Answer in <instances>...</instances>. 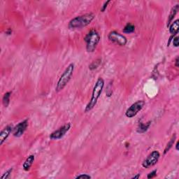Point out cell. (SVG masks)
<instances>
[{
  "instance_id": "obj_1",
  "label": "cell",
  "mask_w": 179,
  "mask_h": 179,
  "mask_svg": "<svg viewBox=\"0 0 179 179\" xmlns=\"http://www.w3.org/2000/svg\"><path fill=\"white\" fill-rule=\"evenodd\" d=\"M94 18H95V16L92 13H88L83 14V15L76 16L69 21L68 27L72 30L85 27L90 24L94 19Z\"/></svg>"
},
{
  "instance_id": "obj_2",
  "label": "cell",
  "mask_w": 179,
  "mask_h": 179,
  "mask_svg": "<svg viewBox=\"0 0 179 179\" xmlns=\"http://www.w3.org/2000/svg\"><path fill=\"white\" fill-rule=\"evenodd\" d=\"M104 87V79L102 78H99L96 82L95 85H94V88H93L92 97H91L89 103L87 104L85 109V113H87L91 110H92L93 108L95 107L98 99L99 98L100 95H101Z\"/></svg>"
},
{
  "instance_id": "obj_3",
  "label": "cell",
  "mask_w": 179,
  "mask_h": 179,
  "mask_svg": "<svg viewBox=\"0 0 179 179\" xmlns=\"http://www.w3.org/2000/svg\"><path fill=\"white\" fill-rule=\"evenodd\" d=\"M75 66L74 63L69 64L68 67L66 68L65 72L61 75L59 80H58L57 85H56L55 91L56 92H60V91L63 90L65 88L69 81H70L71 78L72 77L73 73L74 72Z\"/></svg>"
},
{
  "instance_id": "obj_4",
  "label": "cell",
  "mask_w": 179,
  "mask_h": 179,
  "mask_svg": "<svg viewBox=\"0 0 179 179\" xmlns=\"http://www.w3.org/2000/svg\"><path fill=\"white\" fill-rule=\"evenodd\" d=\"M84 41L86 43V50L88 53H93L100 41V35L97 31L92 30L87 33L84 38Z\"/></svg>"
},
{
  "instance_id": "obj_5",
  "label": "cell",
  "mask_w": 179,
  "mask_h": 179,
  "mask_svg": "<svg viewBox=\"0 0 179 179\" xmlns=\"http://www.w3.org/2000/svg\"><path fill=\"white\" fill-rule=\"evenodd\" d=\"M144 105H145V102L143 100H139V101L136 102L127 109L125 112V116L129 118L136 116L138 113L142 110Z\"/></svg>"
},
{
  "instance_id": "obj_6",
  "label": "cell",
  "mask_w": 179,
  "mask_h": 179,
  "mask_svg": "<svg viewBox=\"0 0 179 179\" xmlns=\"http://www.w3.org/2000/svg\"><path fill=\"white\" fill-rule=\"evenodd\" d=\"M160 154L158 151H154L152 153H151L148 155L146 158L144 160V161L142 163V167L146 169H148L153 167L157 164L160 159Z\"/></svg>"
},
{
  "instance_id": "obj_7",
  "label": "cell",
  "mask_w": 179,
  "mask_h": 179,
  "mask_svg": "<svg viewBox=\"0 0 179 179\" xmlns=\"http://www.w3.org/2000/svg\"><path fill=\"white\" fill-rule=\"evenodd\" d=\"M109 39L111 42L120 45V46H125L127 43V39L125 36L120 34L116 31H112L109 34Z\"/></svg>"
},
{
  "instance_id": "obj_8",
  "label": "cell",
  "mask_w": 179,
  "mask_h": 179,
  "mask_svg": "<svg viewBox=\"0 0 179 179\" xmlns=\"http://www.w3.org/2000/svg\"><path fill=\"white\" fill-rule=\"evenodd\" d=\"M71 128V124L68 122V123H66L65 125L62 126L61 127H60L59 129H56L55 131H54L53 132H52L50 135V139L52 140H58L60 139L63 137L65 135L67 134V132Z\"/></svg>"
},
{
  "instance_id": "obj_9",
  "label": "cell",
  "mask_w": 179,
  "mask_h": 179,
  "mask_svg": "<svg viewBox=\"0 0 179 179\" xmlns=\"http://www.w3.org/2000/svg\"><path fill=\"white\" fill-rule=\"evenodd\" d=\"M27 127H28V120H25L19 122L15 127H13V134L16 137H21L22 135L24 134L25 131H26Z\"/></svg>"
},
{
  "instance_id": "obj_10",
  "label": "cell",
  "mask_w": 179,
  "mask_h": 179,
  "mask_svg": "<svg viewBox=\"0 0 179 179\" xmlns=\"http://www.w3.org/2000/svg\"><path fill=\"white\" fill-rule=\"evenodd\" d=\"M169 32L171 34L170 39H169V42L167 43V46H169L170 44L171 40L173 39V38L178 34V29H179V21L178 20H176L175 21L172 22L169 25Z\"/></svg>"
},
{
  "instance_id": "obj_11",
  "label": "cell",
  "mask_w": 179,
  "mask_h": 179,
  "mask_svg": "<svg viewBox=\"0 0 179 179\" xmlns=\"http://www.w3.org/2000/svg\"><path fill=\"white\" fill-rule=\"evenodd\" d=\"M13 129V126L9 125L1 130V133H0V145H2L4 142L7 139V138L9 136V135L12 132Z\"/></svg>"
},
{
  "instance_id": "obj_12",
  "label": "cell",
  "mask_w": 179,
  "mask_h": 179,
  "mask_svg": "<svg viewBox=\"0 0 179 179\" xmlns=\"http://www.w3.org/2000/svg\"><path fill=\"white\" fill-rule=\"evenodd\" d=\"M34 160H35V156H34V155H29L23 164V169H24L25 171H28L30 170L33 163H34Z\"/></svg>"
},
{
  "instance_id": "obj_13",
  "label": "cell",
  "mask_w": 179,
  "mask_h": 179,
  "mask_svg": "<svg viewBox=\"0 0 179 179\" xmlns=\"http://www.w3.org/2000/svg\"><path fill=\"white\" fill-rule=\"evenodd\" d=\"M178 9H179V6L178 4H176V6H174L173 7L172 9H171L170 14H169V17H168V21H167V27H169V25L171 23H172L173 18L175 17V16L176 15L177 12L178 11Z\"/></svg>"
},
{
  "instance_id": "obj_14",
  "label": "cell",
  "mask_w": 179,
  "mask_h": 179,
  "mask_svg": "<svg viewBox=\"0 0 179 179\" xmlns=\"http://www.w3.org/2000/svg\"><path fill=\"white\" fill-rule=\"evenodd\" d=\"M151 121H148V122H146V123H142V122H141L137 127V132L139 133L146 132V131L148 129L150 126H151Z\"/></svg>"
},
{
  "instance_id": "obj_15",
  "label": "cell",
  "mask_w": 179,
  "mask_h": 179,
  "mask_svg": "<svg viewBox=\"0 0 179 179\" xmlns=\"http://www.w3.org/2000/svg\"><path fill=\"white\" fill-rule=\"evenodd\" d=\"M12 92L11 91H9V92H7L4 94L3 98H2V103L3 105L5 107H8L9 104H10V97L11 95Z\"/></svg>"
},
{
  "instance_id": "obj_16",
  "label": "cell",
  "mask_w": 179,
  "mask_h": 179,
  "mask_svg": "<svg viewBox=\"0 0 179 179\" xmlns=\"http://www.w3.org/2000/svg\"><path fill=\"white\" fill-rule=\"evenodd\" d=\"M176 135L174 134L172 136V137H171L170 141L168 142L167 146H166L165 148H164V154H166V153H167L168 152H169V150H170L171 148H172L173 144H174V142H175V140H176Z\"/></svg>"
},
{
  "instance_id": "obj_17",
  "label": "cell",
  "mask_w": 179,
  "mask_h": 179,
  "mask_svg": "<svg viewBox=\"0 0 179 179\" xmlns=\"http://www.w3.org/2000/svg\"><path fill=\"white\" fill-rule=\"evenodd\" d=\"M135 31V26L131 23H127L122 30V32L125 34H131Z\"/></svg>"
},
{
  "instance_id": "obj_18",
  "label": "cell",
  "mask_w": 179,
  "mask_h": 179,
  "mask_svg": "<svg viewBox=\"0 0 179 179\" xmlns=\"http://www.w3.org/2000/svg\"><path fill=\"white\" fill-rule=\"evenodd\" d=\"M101 63H102V60L100 59V58H98V59L94 60V61L92 62V63L89 65L90 70L93 71L94 70V69H97L99 66L101 65Z\"/></svg>"
},
{
  "instance_id": "obj_19",
  "label": "cell",
  "mask_w": 179,
  "mask_h": 179,
  "mask_svg": "<svg viewBox=\"0 0 179 179\" xmlns=\"http://www.w3.org/2000/svg\"><path fill=\"white\" fill-rule=\"evenodd\" d=\"M12 171H13V168H11V169H9V170H7L6 172L4 173L2 176H1V179H7V178H10Z\"/></svg>"
},
{
  "instance_id": "obj_20",
  "label": "cell",
  "mask_w": 179,
  "mask_h": 179,
  "mask_svg": "<svg viewBox=\"0 0 179 179\" xmlns=\"http://www.w3.org/2000/svg\"><path fill=\"white\" fill-rule=\"evenodd\" d=\"M106 93H107V97H111V95H112L113 94V90H112V86H111V83L109 84V86H108L107 87V92H106Z\"/></svg>"
},
{
  "instance_id": "obj_21",
  "label": "cell",
  "mask_w": 179,
  "mask_h": 179,
  "mask_svg": "<svg viewBox=\"0 0 179 179\" xmlns=\"http://www.w3.org/2000/svg\"><path fill=\"white\" fill-rule=\"evenodd\" d=\"M156 175H157V169H155V170L151 171V172H150L148 174L147 178H154V177L156 176Z\"/></svg>"
},
{
  "instance_id": "obj_22",
  "label": "cell",
  "mask_w": 179,
  "mask_h": 179,
  "mask_svg": "<svg viewBox=\"0 0 179 179\" xmlns=\"http://www.w3.org/2000/svg\"><path fill=\"white\" fill-rule=\"evenodd\" d=\"M111 2V1H106V2H104V4H103V6H102L101 9H100V11H101V12H104L106 11V9H107V8L108 7V6H109V3Z\"/></svg>"
},
{
  "instance_id": "obj_23",
  "label": "cell",
  "mask_w": 179,
  "mask_h": 179,
  "mask_svg": "<svg viewBox=\"0 0 179 179\" xmlns=\"http://www.w3.org/2000/svg\"><path fill=\"white\" fill-rule=\"evenodd\" d=\"M76 178H91V176L90 175L87 174V173H84V174L78 175L76 177Z\"/></svg>"
},
{
  "instance_id": "obj_24",
  "label": "cell",
  "mask_w": 179,
  "mask_h": 179,
  "mask_svg": "<svg viewBox=\"0 0 179 179\" xmlns=\"http://www.w3.org/2000/svg\"><path fill=\"white\" fill-rule=\"evenodd\" d=\"M173 44L174 45L175 47H178L179 45V43H178V36H174V37L173 38Z\"/></svg>"
},
{
  "instance_id": "obj_25",
  "label": "cell",
  "mask_w": 179,
  "mask_h": 179,
  "mask_svg": "<svg viewBox=\"0 0 179 179\" xmlns=\"http://www.w3.org/2000/svg\"><path fill=\"white\" fill-rule=\"evenodd\" d=\"M178 63H179V58H178V57H177L176 58V60H175V65H176V67H179Z\"/></svg>"
},
{
  "instance_id": "obj_26",
  "label": "cell",
  "mask_w": 179,
  "mask_h": 179,
  "mask_svg": "<svg viewBox=\"0 0 179 179\" xmlns=\"http://www.w3.org/2000/svg\"><path fill=\"white\" fill-rule=\"evenodd\" d=\"M11 33H12V30L10 28L8 29V30L6 31V34H7V35H11Z\"/></svg>"
},
{
  "instance_id": "obj_27",
  "label": "cell",
  "mask_w": 179,
  "mask_h": 179,
  "mask_svg": "<svg viewBox=\"0 0 179 179\" xmlns=\"http://www.w3.org/2000/svg\"><path fill=\"white\" fill-rule=\"evenodd\" d=\"M140 178V174L139 173H137V174L133 176L132 178H131V179H136V178Z\"/></svg>"
},
{
  "instance_id": "obj_28",
  "label": "cell",
  "mask_w": 179,
  "mask_h": 179,
  "mask_svg": "<svg viewBox=\"0 0 179 179\" xmlns=\"http://www.w3.org/2000/svg\"><path fill=\"white\" fill-rule=\"evenodd\" d=\"M178 145H179V141H177V143L176 144V151H178Z\"/></svg>"
}]
</instances>
